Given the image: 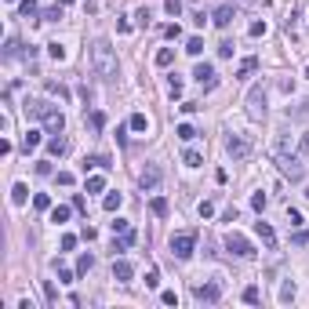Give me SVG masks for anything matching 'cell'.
I'll use <instances>...</instances> for the list:
<instances>
[{
	"label": "cell",
	"mask_w": 309,
	"mask_h": 309,
	"mask_svg": "<svg viewBox=\"0 0 309 309\" xmlns=\"http://www.w3.org/2000/svg\"><path fill=\"white\" fill-rule=\"evenodd\" d=\"M91 69H95V76H102V80H117L120 62H117V51H113L109 40H95L91 44Z\"/></svg>",
	"instance_id": "1"
},
{
	"label": "cell",
	"mask_w": 309,
	"mask_h": 309,
	"mask_svg": "<svg viewBox=\"0 0 309 309\" xmlns=\"http://www.w3.org/2000/svg\"><path fill=\"white\" fill-rule=\"evenodd\" d=\"M193 251H197V233H193V229H186V233H175L171 237V255L175 258H193Z\"/></svg>",
	"instance_id": "2"
},
{
	"label": "cell",
	"mask_w": 309,
	"mask_h": 309,
	"mask_svg": "<svg viewBox=\"0 0 309 309\" xmlns=\"http://www.w3.org/2000/svg\"><path fill=\"white\" fill-rule=\"evenodd\" d=\"M277 168H280V175H284V178H291V182H302V178H305L302 160H298V157H291V153H277Z\"/></svg>",
	"instance_id": "3"
},
{
	"label": "cell",
	"mask_w": 309,
	"mask_h": 309,
	"mask_svg": "<svg viewBox=\"0 0 309 309\" xmlns=\"http://www.w3.org/2000/svg\"><path fill=\"white\" fill-rule=\"evenodd\" d=\"M225 251H229V255H237V258H255L251 240H248V237H240V233H225Z\"/></svg>",
	"instance_id": "4"
},
{
	"label": "cell",
	"mask_w": 309,
	"mask_h": 309,
	"mask_svg": "<svg viewBox=\"0 0 309 309\" xmlns=\"http://www.w3.org/2000/svg\"><path fill=\"white\" fill-rule=\"evenodd\" d=\"M248 117L251 120H265V91H262V84H255L248 91Z\"/></svg>",
	"instance_id": "5"
},
{
	"label": "cell",
	"mask_w": 309,
	"mask_h": 309,
	"mask_svg": "<svg viewBox=\"0 0 309 309\" xmlns=\"http://www.w3.org/2000/svg\"><path fill=\"white\" fill-rule=\"evenodd\" d=\"M225 153L233 160H248L251 157V138H244V135H229L225 138Z\"/></svg>",
	"instance_id": "6"
},
{
	"label": "cell",
	"mask_w": 309,
	"mask_h": 309,
	"mask_svg": "<svg viewBox=\"0 0 309 309\" xmlns=\"http://www.w3.org/2000/svg\"><path fill=\"white\" fill-rule=\"evenodd\" d=\"M160 178H164V171H160V164H146L142 168V175H138V186H142V193H153V189H157L160 186Z\"/></svg>",
	"instance_id": "7"
},
{
	"label": "cell",
	"mask_w": 309,
	"mask_h": 309,
	"mask_svg": "<svg viewBox=\"0 0 309 309\" xmlns=\"http://www.w3.org/2000/svg\"><path fill=\"white\" fill-rule=\"evenodd\" d=\"M193 298H197L200 305H215L218 298H222V287L211 280V284H197V287H193Z\"/></svg>",
	"instance_id": "8"
},
{
	"label": "cell",
	"mask_w": 309,
	"mask_h": 309,
	"mask_svg": "<svg viewBox=\"0 0 309 309\" xmlns=\"http://www.w3.org/2000/svg\"><path fill=\"white\" fill-rule=\"evenodd\" d=\"M193 76H197V84H200V88H208V91L218 84V73H215V66H211V62H197Z\"/></svg>",
	"instance_id": "9"
},
{
	"label": "cell",
	"mask_w": 309,
	"mask_h": 309,
	"mask_svg": "<svg viewBox=\"0 0 309 309\" xmlns=\"http://www.w3.org/2000/svg\"><path fill=\"white\" fill-rule=\"evenodd\" d=\"M113 277H117L120 284H131V277H135V265H131L128 258H113Z\"/></svg>",
	"instance_id": "10"
},
{
	"label": "cell",
	"mask_w": 309,
	"mask_h": 309,
	"mask_svg": "<svg viewBox=\"0 0 309 309\" xmlns=\"http://www.w3.org/2000/svg\"><path fill=\"white\" fill-rule=\"evenodd\" d=\"M255 233L262 237V244H265L269 251L277 248V233H273V229H269V222H255Z\"/></svg>",
	"instance_id": "11"
},
{
	"label": "cell",
	"mask_w": 309,
	"mask_h": 309,
	"mask_svg": "<svg viewBox=\"0 0 309 309\" xmlns=\"http://www.w3.org/2000/svg\"><path fill=\"white\" fill-rule=\"evenodd\" d=\"M211 22H215L218 29H225L229 22H233V4H222V8H218V11L211 15Z\"/></svg>",
	"instance_id": "12"
},
{
	"label": "cell",
	"mask_w": 309,
	"mask_h": 309,
	"mask_svg": "<svg viewBox=\"0 0 309 309\" xmlns=\"http://www.w3.org/2000/svg\"><path fill=\"white\" fill-rule=\"evenodd\" d=\"M26 200H29V189H26V182H15V186H11V204H18V208H22Z\"/></svg>",
	"instance_id": "13"
},
{
	"label": "cell",
	"mask_w": 309,
	"mask_h": 309,
	"mask_svg": "<svg viewBox=\"0 0 309 309\" xmlns=\"http://www.w3.org/2000/svg\"><path fill=\"white\" fill-rule=\"evenodd\" d=\"M149 208H153V215H157V218H168V211H171L168 197H153V200H149Z\"/></svg>",
	"instance_id": "14"
},
{
	"label": "cell",
	"mask_w": 309,
	"mask_h": 309,
	"mask_svg": "<svg viewBox=\"0 0 309 309\" xmlns=\"http://www.w3.org/2000/svg\"><path fill=\"white\" fill-rule=\"evenodd\" d=\"M76 208H66V204H58V208H51V222L55 225H62V222H69V215H73Z\"/></svg>",
	"instance_id": "15"
},
{
	"label": "cell",
	"mask_w": 309,
	"mask_h": 309,
	"mask_svg": "<svg viewBox=\"0 0 309 309\" xmlns=\"http://www.w3.org/2000/svg\"><path fill=\"white\" fill-rule=\"evenodd\" d=\"M120 204H124V197H120V193H106V200H102V208L113 215V211H120Z\"/></svg>",
	"instance_id": "16"
},
{
	"label": "cell",
	"mask_w": 309,
	"mask_h": 309,
	"mask_svg": "<svg viewBox=\"0 0 309 309\" xmlns=\"http://www.w3.org/2000/svg\"><path fill=\"white\" fill-rule=\"evenodd\" d=\"M255 69H258V58H255V55H248V58L237 66V76H251Z\"/></svg>",
	"instance_id": "17"
},
{
	"label": "cell",
	"mask_w": 309,
	"mask_h": 309,
	"mask_svg": "<svg viewBox=\"0 0 309 309\" xmlns=\"http://www.w3.org/2000/svg\"><path fill=\"white\" fill-rule=\"evenodd\" d=\"M18 15H22V18H36V15H40L36 0H22V4H18Z\"/></svg>",
	"instance_id": "18"
},
{
	"label": "cell",
	"mask_w": 309,
	"mask_h": 309,
	"mask_svg": "<svg viewBox=\"0 0 309 309\" xmlns=\"http://www.w3.org/2000/svg\"><path fill=\"white\" fill-rule=\"evenodd\" d=\"M55 273H58V284H73V277H76L73 269H69V265H62L58 258H55Z\"/></svg>",
	"instance_id": "19"
},
{
	"label": "cell",
	"mask_w": 309,
	"mask_h": 309,
	"mask_svg": "<svg viewBox=\"0 0 309 309\" xmlns=\"http://www.w3.org/2000/svg\"><path fill=\"white\" fill-rule=\"evenodd\" d=\"M182 164H186V168H200V164H204V157H200L197 149H186V153H182Z\"/></svg>",
	"instance_id": "20"
},
{
	"label": "cell",
	"mask_w": 309,
	"mask_h": 309,
	"mask_svg": "<svg viewBox=\"0 0 309 309\" xmlns=\"http://www.w3.org/2000/svg\"><path fill=\"white\" fill-rule=\"evenodd\" d=\"M48 153H51V157H62V153H66V138H62V135L48 138Z\"/></svg>",
	"instance_id": "21"
},
{
	"label": "cell",
	"mask_w": 309,
	"mask_h": 309,
	"mask_svg": "<svg viewBox=\"0 0 309 309\" xmlns=\"http://www.w3.org/2000/svg\"><path fill=\"white\" fill-rule=\"evenodd\" d=\"M84 189H88V193H102V189H106V178H102V175H88Z\"/></svg>",
	"instance_id": "22"
},
{
	"label": "cell",
	"mask_w": 309,
	"mask_h": 309,
	"mask_svg": "<svg viewBox=\"0 0 309 309\" xmlns=\"http://www.w3.org/2000/svg\"><path fill=\"white\" fill-rule=\"evenodd\" d=\"M128 128H131V131H146V128H149V120H146V113H131V120H128Z\"/></svg>",
	"instance_id": "23"
},
{
	"label": "cell",
	"mask_w": 309,
	"mask_h": 309,
	"mask_svg": "<svg viewBox=\"0 0 309 309\" xmlns=\"http://www.w3.org/2000/svg\"><path fill=\"white\" fill-rule=\"evenodd\" d=\"M40 146V131H26V138H22V149L29 153V149H36Z\"/></svg>",
	"instance_id": "24"
},
{
	"label": "cell",
	"mask_w": 309,
	"mask_h": 309,
	"mask_svg": "<svg viewBox=\"0 0 309 309\" xmlns=\"http://www.w3.org/2000/svg\"><path fill=\"white\" fill-rule=\"evenodd\" d=\"M109 225H113V233H120V237H128V233H131V222H128V218H113Z\"/></svg>",
	"instance_id": "25"
},
{
	"label": "cell",
	"mask_w": 309,
	"mask_h": 309,
	"mask_svg": "<svg viewBox=\"0 0 309 309\" xmlns=\"http://www.w3.org/2000/svg\"><path fill=\"white\" fill-rule=\"evenodd\" d=\"M175 135H178L182 142H193V138H197V131H193V124H178V128H175Z\"/></svg>",
	"instance_id": "26"
},
{
	"label": "cell",
	"mask_w": 309,
	"mask_h": 309,
	"mask_svg": "<svg viewBox=\"0 0 309 309\" xmlns=\"http://www.w3.org/2000/svg\"><path fill=\"white\" fill-rule=\"evenodd\" d=\"M244 302H248V305H258V302H262V291H258L255 284H251V287H244Z\"/></svg>",
	"instance_id": "27"
},
{
	"label": "cell",
	"mask_w": 309,
	"mask_h": 309,
	"mask_svg": "<svg viewBox=\"0 0 309 309\" xmlns=\"http://www.w3.org/2000/svg\"><path fill=\"white\" fill-rule=\"evenodd\" d=\"M186 51H189V55H200V51H204V40H200V36H189V40H186Z\"/></svg>",
	"instance_id": "28"
},
{
	"label": "cell",
	"mask_w": 309,
	"mask_h": 309,
	"mask_svg": "<svg viewBox=\"0 0 309 309\" xmlns=\"http://www.w3.org/2000/svg\"><path fill=\"white\" fill-rule=\"evenodd\" d=\"M33 208H36V211H48V208H51V197H48V193H36V197H33Z\"/></svg>",
	"instance_id": "29"
},
{
	"label": "cell",
	"mask_w": 309,
	"mask_h": 309,
	"mask_svg": "<svg viewBox=\"0 0 309 309\" xmlns=\"http://www.w3.org/2000/svg\"><path fill=\"white\" fill-rule=\"evenodd\" d=\"M91 265H95V258L91 255H80V258H76V273H91Z\"/></svg>",
	"instance_id": "30"
},
{
	"label": "cell",
	"mask_w": 309,
	"mask_h": 309,
	"mask_svg": "<svg viewBox=\"0 0 309 309\" xmlns=\"http://www.w3.org/2000/svg\"><path fill=\"white\" fill-rule=\"evenodd\" d=\"M171 62H175V51L171 48H160L157 51V66H171Z\"/></svg>",
	"instance_id": "31"
},
{
	"label": "cell",
	"mask_w": 309,
	"mask_h": 309,
	"mask_svg": "<svg viewBox=\"0 0 309 309\" xmlns=\"http://www.w3.org/2000/svg\"><path fill=\"white\" fill-rule=\"evenodd\" d=\"M164 11H168L171 18H178V15H182V0H164Z\"/></svg>",
	"instance_id": "32"
},
{
	"label": "cell",
	"mask_w": 309,
	"mask_h": 309,
	"mask_svg": "<svg viewBox=\"0 0 309 309\" xmlns=\"http://www.w3.org/2000/svg\"><path fill=\"white\" fill-rule=\"evenodd\" d=\"M62 8H66V4H55V8H48V11H44V22H58V18H62Z\"/></svg>",
	"instance_id": "33"
},
{
	"label": "cell",
	"mask_w": 309,
	"mask_h": 309,
	"mask_svg": "<svg viewBox=\"0 0 309 309\" xmlns=\"http://www.w3.org/2000/svg\"><path fill=\"white\" fill-rule=\"evenodd\" d=\"M48 55H51L55 62H62V58H66V48H62V44L55 40V44H48Z\"/></svg>",
	"instance_id": "34"
},
{
	"label": "cell",
	"mask_w": 309,
	"mask_h": 309,
	"mask_svg": "<svg viewBox=\"0 0 309 309\" xmlns=\"http://www.w3.org/2000/svg\"><path fill=\"white\" fill-rule=\"evenodd\" d=\"M91 128H95V131H102V128H106V113H102V109H95V113H91Z\"/></svg>",
	"instance_id": "35"
},
{
	"label": "cell",
	"mask_w": 309,
	"mask_h": 309,
	"mask_svg": "<svg viewBox=\"0 0 309 309\" xmlns=\"http://www.w3.org/2000/svg\"><path fill=\"white\" fill-rule=\"evenodd\" d=\"M280 302H295V284H291V280L280 287Z\"/></svg>",
	"instance_id": "36"
},
{
	"label": "cell",
	"mask_w": 309,
	"mask_h": 309,
	"mask_svg": "<svg viewBox=\"0 0 309 309\" xmlns=\"http://www.w3.org/2000/svg\"><path fill=\"white\" fill-rule=\"evenodd\" d=\"M218 58H233V40H222L218 44Z\"/></svg>",
	"instance_id": "37"
},
{
	"label": "cell",
	"mask_w": 309,
	"mask_h": 309,
	"mask_svg": "<svg viewBox=\"0 0 309 309\" xmlns=\"http://www.w3.org/2000/svg\"><path fill=\"white\" fill-rule=\"evenodd\" d=\"M251 208H255V211H265V193H255V197H251Z\"/></svg>",
	"instance_id": "38"
},
{
	"label": "cell",
	"mask_w": 309,
	"mask_h": 309,
	"mask_svg": "<svg viewBox=\"0 0 309 309\" xmlns=\"http://www.w3.org/2000/svg\"><path fill=\"white\" fill-rule=\"evenodd\" d=\"M160 284V273H157V269H149V273H146V287H157Z\"/></svg>",
	"instance_id": "39"
},
{
	"label": "cell",
	"mask_w": 309,
	"mask_h": 309,
	"mask_svg": "<svg viewBox=\"0 0 309 309\" xmlns=\"http://www.w3.org/2000/svg\"><path fill=\"white\" fill-rule=\"evenodd\" d=\"M135 18H138V26H149V18H153V11H149V8H138V15H135Z\"/></svg>",
	"instance_id": "40"
},
{
	"label": "cell",
	"mask_w": 309,
	"mask_h": 309,
	"mask_svg": "<svg viewBox=\"0 0 309 309\" xmlns=\"http://www.w3.org/2000/svg\"><path fill=\"white\" fill-rule=\"evenodd\" d=\"M287 113H291V117H309V98H305L298 109H287Z\"/></svg>",
	"instance_id": "41"
},
{
	"label": "cell",
	"mask_w": 309,
	"mask_h": 309,
	"mask_svg": "<svg viewBox=\"0 0 309 309\" xmlns=\"http://www.w3.org/2000/svg\"><path fill=\"white\" fill-rule=\"evenodd\" d=\"M291 240H295V244H298V248H305V244H309V233H305V229H298V233H295V237H291Z\"/></svg>",
	"instance_id": "42"
},
{
	"label": "cell",
	"mask_w": 309,
	"mask_h": 309,
	"mask_svg": "<svg viewBox=\"0 0 309 309\" xmlns=\"http://www.w3.org/2000/svg\"><path fill=\"white\" fill-rule=\"evenodd\" d=\"M211 215H215V204L204 200V204H200V218H211Z\"/></svg>",
	"instance_id": "43"
},
{
	"label": "cell",
	"mask_w": 309,
	"mask_h": 309,
	"mask_svg": "<svg viewBox=\"0 0 309 309\" xmlns=\"http://www.w3.org/2000/svg\"><path fill=\"white\" fill-rule=\"evenodd\" d=\"M73 248H76V237L66 233V237H62V251H73Z\"/></svg>",
	"instance_id": "44"
},
{
	"label": "cell",
	"mask_w": 309,
	"mask_h": 309,
	"mask_svg": "<svg viewBox=\"0 0 309 309\" xmlns=\"http://www.w3.org/2000/svg\"><path fill=\"white\" fill-rule=\"evenodd\" d=\"M160 302H164V305H178V295H175V291H164Z\"/></svg>",
	"instance_id": "45"
},
{
	"label": "cell",
	"mask_w": 309,
	"mask_h": 309,
	"mask_svg": "<svg viewBox=\"0 0 309 309\" xmlns=\"http://www.w3.org/2000/svg\"><path fill=\"white\" fill-rule=\"evenodd\" d=\"M168 36H171V40H178V36H182V26H178V22H171V26H168Z\"/></svg>",
	"instance_id": "46"
},
{
	"label": "cell",
	"mask_w": 309,
	"mask_h": 309,
	"mask_svg": "<svg viewBox=\"0 0 309 309\" xmlns=\"http://www.w3.org/2000/svg\"><path fill=\"white\" fill-rule=\"evenodd\" d=\"M287 222H291V225H302V215H298L295 208H287Z\"/></svg>",
	"instance_id": "47"
},
{
	"label": "cell",
	"mask_w": 309,
	"mask_h": 309,
	"mask_svg": "<svg viewBox=\"0 0 309 309\" xmlns=\"http://www.w3.org/2000/svg\"><path fill=\"white\" fill-rule=\"evenodd\" d=\"M73 208H76V211H88V200L80 197V193H76V197H73Z\"/></svg>",
	"instance_id": "48"
},
{
	"label": "cell",
	"mask_w": 309,
	"mask_h": 309,
	"mask_svg": "<svg viewBox=\"0 0 309 309\" xmlns=\"http://www.w3.org/2000/svg\"><path fill=\"white\" fill-rule=\"evenodd\" d=\"M171 95H182V80H178L175 73H171Z\"/></svg>",
	"instance_id": "49"
},
{
	"label": "cell",
	"mask_w": 309,
	"mask_h": 309,
	"mask_svg": "<svg viewBox=\"0 0 309 309\" xmlns=\"http://www.w3.org/2000/svg\"><path fill=\"white\" fill-rule=\"evenodd\" d=\"M265 33V22H251V36H262Z\"/></svg>",
	"instance_id": "50"
},
{
	"label": "cell",
	"mask_w": 309,
	"mask_h": 309,
	"mask_svg": "<svg viewBox=\"0 0 309 309\" xmlns=\"http://www.w3.org/2000/svg\"><path fill=\"white\" fill-rule=\"evenodd\" d=\"M48 91H51V95H62V98H66V88H62V84H55V80L48 84Z\"/></svg>",
	"instance_id": "51"
},
{
	"label": "cell",
	"mask_w": 309,
	"mask_h": 309,
	"mask_svg": "<svg viewBox=\"0 0 309 309\" xmlns=\"http://www.w3.org/2000/svg\"><path fill=\"white\" fill-rule=\"evenodd\" d=\"M58 186H73V175L69 171H58Z\"/></svg>",
	"instance_id": "52"
},
{
	"label": "cell",
	"mask_w": 309,
	"mask_h": 309,
	"mask_svg": "<svg viewBox=\"0 0 309 309\" xmlns=\"http://www.w3.org/2000/svg\"><path fill=\"white\" fill-rule=\"evenodd\" d=\"M302 153H309V135H302Z\"/></svg>",
	"instance_id": "53"
},
{
	"label": "cell",
	"mask_w": 309,
	"mask_h": 309,
	"mask_svg": "<svg viewBox=\"0 0 309 309\" xmlns=\"http://www.w3.org/2000/svg\"><path fill=\"white\" fill-rule=\"evenodd\" d=\"M8 4H15V0H8Z\"/></svg>",
	"instance_id": "54"
}]
</instances>
